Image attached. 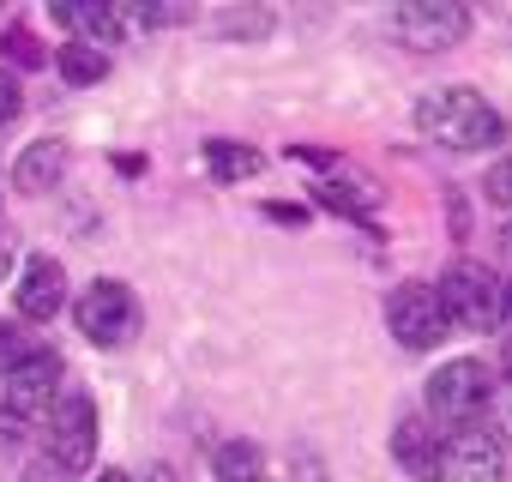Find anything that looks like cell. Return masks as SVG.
I'll return each mask as SVG.
<instances>
[{
    "instance_id": "obj_1",
    "label": "cell",
    "mask_w": 512,
    "mask_h": 482,
    "mask_svg": "<svg viewBox=\"0 0 512 482\" xmlns=\"http://www.w3.org/2000/svg\"><path fill=\"white\" fill-rule=\"evenodd\" d=\"M416 133L446 151H494L506 139V115L476 85H440L416 103Z\"/></svg>"
},
{
    "instance_id": "obj_2",
    "label": "cell",
    "mask_w": 512,
    "mask_h": 482,
    "mask_svg": "<svg viewBox=\"0 0 512 482\" xmlns=\"http://www.w3.org/2000/svg\"><path fill=\"white\" fill-rule=\"evenodd\" d=\"M494 410V368L482 356H452L428 374V416L446 428H476Z\"/></svg>"
},
{
    "instance_id": "obj_3",
    "label": "cell",
    "mask_w": 512,
    "mask_h": 482,
    "mask_svg": "<svg viewBox=\"0 0 512 482\" xmlns=\"http://www.w3.org/2000/svg\"><path fill=\"white\" fill-rule=\"evenodd\" d=\"M43 446H49V464L61 476L91 470V458H97V404H91V392H79V386L55 392V404L43 410Z\"/></svg>"
},
{
    "instance_id": "obj_4",
    "label": "cell",
    "mask_w": 512,
    "mask_h": 482,
    "mask_svg": "<svg viewBox=\"0 0 512 482\" xmlns=\"http://www.w3.org/2000/svg\"><path fill=\"white\" fill-rule=\"evenodd\" d=\"M434 296H440V308H446V320H452L458 332H494V326L506 320V290H500V278H494L488 266H476V260L446 266V278L434 284Z\"/></svg>"
},
{
    "instance_id": "obj_5",
    "label": "cell",
    "mask_w": 512,
    "mask_h": 482,
    "mask_svg": "<svg viewBox=\"0 0 512 482\" xmlns=\"http://www.w3.org/2000/svg\"><path fill=\"white\" fill-rule=\"evenodd\" d=\"M386 25H392V37L404 49L440 55V49H458L470 37V7H458V0H404Z\"/></svg>"
},
{
    "instance_id": "obj_6",
    "label": "cell",
    "mask_w": 512,
    "mask_h": 482,
    "mask_svg": "<svg viewBox=\"0 0 512 482\" xmlns=\"http://www.w3.org/2000/svg\"><path fill=\"white\" fill-rule=\"evenodd\" d=\"M73 320H79V332H85L97 350H115V344L139 326V302H133V290H127L121 278H97L91 290H79Z\"/></svg>"
},
{
    "instance_id": "obj_7",
    "label": "cell",
    "mask_w": 512,
    "mask_h": 482,
    "mask_svg": "<svg viewBox=\"0 0 512 482\" xmlns=\"http://www.w3.org/2000/svg\"><path fill=\"white\" fill-rule=\"evenodd\" d=\"M386 326L404 350H440L452 338V320H446L434 284H398L392 302H386Z\"/></svg>"
},
{
    "instance_id": "obj_8",
    "label": "cell",
    "mask_w": 512,
    "mask_h": 482,
    "mask_svg": "<svg viewBox=\"0 0 512 482\" xmlns=\"http://www.w3.org/2000/svg\"><path fill=\"white\" fill-rule=\"evenodd\" d=\"M61 386H67V362H61V350L37 344V350L7 374V392H0V404H7L13 416H25V422H43V410L55 404Z\"/></svg>"
},
{
    "instance_id": "obj_9",
    "label": "cell",
    "mask_w": 512,
    "mask_h": 482,
    "mask_svg": "<svg viewBox=\"0 0 512 482\" xmlns=\"http://www.w3.org/2000/svg\"><path fill=\"white\" fill-rule=\"evenodd\" d=\"M440 482H506V446L488 428H452L440 440Z\"/></svg>"
},
{
    "instance_id": "obj_10",
    "label": "cell",
    "mask_w": 512,
    "mask_h": 482,
    "mask_svg": "<svg viewBox=\"0 0 512 482\" xmlns=\"http://www.w3.org/2000/svg\"><path fill=\"white\" fill-rule=\"evenodd\" d=\"M13 308H19L25 326H49V320L67 308V272H61V260L31 254V260L19 266V284H13Z\"/></svg>"
},
{
    "instance_id": "obj_11",
    "label": "cell",
    "mask_w": 512,
    "mask_h": 482,
    "mask_svg": "<svg viewBox=\"0 0 512 482\" xmlns=\"http://www.w3.org/2000/svg\"><path fill=\"white\" fill-rule=\"evenodd\" d=\"M55 25L79 31L73 43H91V49H115V43L133 31L121 7H97V0H91V7H79V0H61V7H55Z\"/></svg>"
},
{
    "instance_id": "obj_12",
    "label": "cell",
    "mask_w": 512,
    "mask_h": 482,
    "mask_svg": "<svg viewBox=\"0 0 512 482\" xmlns=\"http://www.w3.org/2000/svg\"><path fill=\"white\" fill-rule=\"evenodd\" d=\"M392 458L410 470V476H434L440 470V434L428 428V416H404L398 428H392Z\"/></svg>"
},
{
    "instance_id": "obj_13",
    "label": "cell",
    "mask_w": 512,
    "mask_h": 482,
    "mask_svg": "<svg viewBox=\"0 0 512 482\" xmlns=\"http://www.w3.org/2000/svg\"><path fill=\"white\" fill-rule=\"evenodd\" d=\"M61 175H67V139H37V145H25V157H19V169H13L19 193H55Z\"/></svg>"
},
{
    "instance_id": "obj_14",
    "label": "cell",
    "mask_w": 512,
    "mask_h": 482,
    "mask_svg": "<svg viewBox=\"0 0 512 482\" xmlns=\"http://www.w3.org/2000/svg\"><path fill=\"white\" fill-rule=\"evenodd\" d=\"M320 205H326V211H338V217H350V223H362V229H374L380 193H374L362 175H344V181H326V187H320Z\"/></svg>"
},
{
    "instance_id": "obj_15",
    "label": "cell",
    "mask_w": 512,
    "mask_h": 482,
    "mask_svg": "<svg viewBox=\"0 0 512 482\" xmlns=\"http://www.w3.org/2000/svg\"><path fill=\"white\" fill-rule=\"evenodd\" d=\"M205 169H211V181H253L266 169V157L253 151V145H241V139H205Z\"/></svg>"
},
{
    "instance_id": "obj_16",
    "label": "cell",
    "mask_w": 512,
    "mask_h": 482,
    "mask_svg": "<svg viewBox=\"0 0 512 482\" xmlns=\"http://www.w3.org/2000/svg\"><path fill=\"white\" fill-rule=\"evenodd\" d=\"M211 476L217 482H266V452L253 440H223L211 452Z\"/></svg>"
},
{
    "instance_id": "obj_17",
    "label": "cell",
    "mask_w": 512,
    "mask_h": 482,
    "mask_svg": "<svg viewBox=\"0 0 512 482\" xmlns=\"http://www.w3.org/2000/svg\"><path fill=\"white\" fill-rule=\"evenodd\" d=\"M55 67H61L67 85H103L109 79V55L91 49V43H61L55 49Z\"/></svg>"
},
{
    "instance_id": "obj_18",
    "label": "cell",
    "mask_w": 512,
    "mask_h": 482,
    "mask_svg": "<svg viewBox=\"0 0 512 482\" xmlns=\"http://www.w3.org/2000/svg\"><path fill=\"white\" fill-rule=\"evenodd\" d=\"M0 55H7L13 67H43V43H37L25 25H7V31H0Z\"/></svg>"
},
{
    "instance_id": "obj_19",
    "label": "cell",
    "mask_w": 512,
    "mask_h": 482,
    "mask_svg": "<svg viewBox=\"0 0 512 482\" xmlns=\"http://www.w3.org/2000/svg\"><path fill=\"white\" fill-rule=\"evenodd\" d=\"M31 350H37V344L25 338V326H19V320H0V380H7Z\"/></svg>"
},
{
    "instance_id": "obj_20",
    "label": "cell",
    "mask_w": 512,
    "mask_h": 482,
    "mask_svg": "<svg viewBox=\"0 0 512 482\" xmlns=\"http://www.w3.org/2000/svg\"><path fill=\"white\" fill-rule=\"evenodd\" d=\"M482 199H488V205H512V157H500V163L482 175Z\"/></svg>"
},
{
    "instance_id": "obj_21",
    "label": "cell",
    "mask_w": 512,
    "mask_h": 482,
    "mask_svg": "<svg viewBox=\"0 0 512 482\" xmlns=\"http://www.w3.org/2000/svg\"><path fill=\"white\" fill-rule=\"evenodd\" d=\"M25 115V85L7 73V67H0V127H13Z\"/></svg>"
},
{
    "instance_id": "obj_22",
    "label": "cell",
    "mask_w": 512,
    "mask_h": 482,
    "mask_svg": "<svg viewBox=\"0 0 512 482\" xmlns=\"http://www.w3.org/2000/svg\"><path fill=\"white\" fill-rule=\"evenodd\" d=\"M31 428H37V422H25V416H13L7 404H0V452H19V446L31 440Z\"/></svg>"
},
{
    "instance_id": "obj_23",
    "label": "cell",
    "mask_w": 512,
    "mask_h": 482,
    "mask_svg": "<svg viewBox=\"0 0 512 482\" xmlns=\"http://www.w3.org/2000/svg\"><path fill=\"white\" fill-rule=\"evenodd\" d=\"M266 25H272L266 13H247V19H235V13H229V19H223V37H260Z\"/></svg>"
},
{
    "instance_id": "obj_24",
    "label": "cell",
    "mask_w": 512,
    "mask_h": 482,
    "mask_svg": "<svg viewBox=\"0 0 512 482\" xmlns=\"http://www.w3.org/2000/svg\"><path fill=\"white\" fill-rule=\"evenodd\" d=\"M19 482H67V476H61L49 458H37V464H25V476H19Z\"/></svg>"
},
{
    "instance_id": "obj_25",
    "label": "cell",
    "mask_w": 512,
    "mask_h": 482,
    "mask_svg": "<svg viewBox=\"0 0 512 482\" xmlns=\"http://www.w3.org/2000/svg\"><path fill=\"white\" fill-rule=\"evenodd\" d=\"M488 434H494V440H500V446H512V404H506V410H500V416H494V428H488Z\"/></svg>"
},
{
    "instance_id": "obj_26",
    "label": "cell",
    "mask_w": 512,
    "mask_h": 482,
    "mask_svg": "<svg viewBox=\"0 0 512 482\" xmlns=\"http://www.w3.org/2000/svg\"><path fill=\"white\" fill-rule=\"evenodd\" d=\"M139 482H175V470H169V464H145V476H139Z\"/></svg>"
},
{
    "instance_id": "obj_27",
    "label": "cell",
    "mask_w": 512,
    "mask_h": 482,
    "mask_svg": "<svg viewBox=\"0 0 512 482\" xmlns=\"http://www.w3.org/2000/svg\"><path fill=\"white\" fill-rule=\"evenodd\" d=\"M91 482H133V476H127V470H97Z\"/></svg>"
},
{
    "instance_id": "obj_28",
    "label": "cell",
    "mask_w": 512,
    "mask_h": 482,
    "mask_svg": "<svg viewBox=\"0 0 512 482\" xmlns=\"http://www.w3.org/2000/svg\"><path fill=\"white\" fill-rule=\"evenodd\" d=\"M500 368H506V386H512V344H506V356H500Z\"/></svg>"
},
{
    "instance_id": "obj_29",
    "label": "cell",
    "mask_w": 512,
    "mask_h": 482,
    "mask_svg": "<svg viewBox=\"0 0 512 482\" xmlns=\"http://www.w3.org/2000/svg\"><path fill=\"white\" fill-rule=\"evenodd\" d=\"M506 248H512V223H506Z\"/></svg>"
}]
</instances>
